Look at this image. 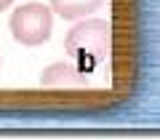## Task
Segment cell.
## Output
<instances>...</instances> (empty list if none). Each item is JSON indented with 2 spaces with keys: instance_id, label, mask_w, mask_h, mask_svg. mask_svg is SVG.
I'll return each mask as SVG.
<instances>
[{
  "instance_id": "cell-1",
  "label": "cell",
  "mask_w": 160,
  "mask_h": 139,
  "mask_svg": "<svg viewBox=\"0 0 160 139\" xmlns=\"http://www.w3.org/2000/svg\"><path fill=\"white\" fill-rule=\"evenodd\" d=\"M112 48V29L104 19H83L64 38V51L75 59L99 64L109 56Z\"/></svg>"
},
{
  "instance_id": "cell-2",
  "label": "cell",
  "mask_w": 160,
  "mask_h": 139,
  "mask_svg": "<svg viewBox=\"0 0 160 139\" xmlns=\"http://www.w3.org/2000/svg\"><path fill=\"white\" fill-rule=\"evenodd\" d=\"M11 35L22 46H43L51 38L53 29V13L43 3H24L8 19Z\"/></svg>"
},
{
  "instance_id": "cell-3",
  "label": "cell",
  "mask_w": 160,
  "mask_h": 139,
  "mask_svg": "<svg viewBox=\"0 0 160 139\" xmlns=\"http://www.w3.org/2000/svg\"><path fill=\"white\" fill-rule=\"evenodd\" d=\"M40 86L48 88V91H62V88H86L88 78L80 72L75 64L69 62H56L51 67L43 70L40 75Z\"/></svg>"
},
{
  "instance_id": "cell-4",
  "label": "cell",
  "mask_w": 160,
  "mask_h": 139,
  "mask_svg": "<svg viewBox=\"0 0 160 139\" xmlns=\"http://www.w3.org/2000/svg\"><path fill=\"white\" fill-rule=\"evenodd\" d=\"M104 0H51V8L62 19H83L88 13L99 11Z\"/></svg>"
},
{
  "instance_id": "cell-5",
  "label": "cell",
  "mask_w": 160,
  "mask_h": 139,
  "mask_svg": "<svg viewBox=\"0 0 160 139\" xmlns=\"http://www.w3.org/2000/svg\"><path fill=\"white\" fill-rule=\"evenodd\" d=\"M11 3H13V0H0V11H6V8L11 6Z\"/></svg>"
}]
</instances>
